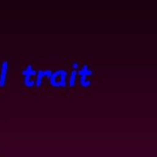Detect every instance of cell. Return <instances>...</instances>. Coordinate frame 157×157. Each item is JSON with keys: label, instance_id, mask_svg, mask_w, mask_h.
Returning a JSON list of instances; mask_svg holds the SVG:
<instances>
[{"label": "cell", "instance_id": "cell-1", "mask_svg": "<svg viewBox=\"0 0 157 157\" xmlns=\"http://www.w3.org/2000/svg\"><path fill=\"white\" fill-rule=\"evenodd\" d=\"M59 73L60 72H59V73H55L53 76H52V82L53 83V82H56V85H59L62 84L64 81H65V78H66V75H59Z\"/></svg>", "mask_w": 157, "mask_h": 157}, {"label": "cell", "instance_id": "cell-2", "mask_svg": "<svg viewBox=\"0 0 157 157\" xmlns=\"http://www.w3.org/2000/svg\"><path fill=\"white\" fill-rule=\"evenodd\" d=\"M75 72H73V76H72V80H71V82H72V85H73V81H74V76H75Z\"/></svg>", "mask_w": 157, "mask_h": 157}]
</instances>
